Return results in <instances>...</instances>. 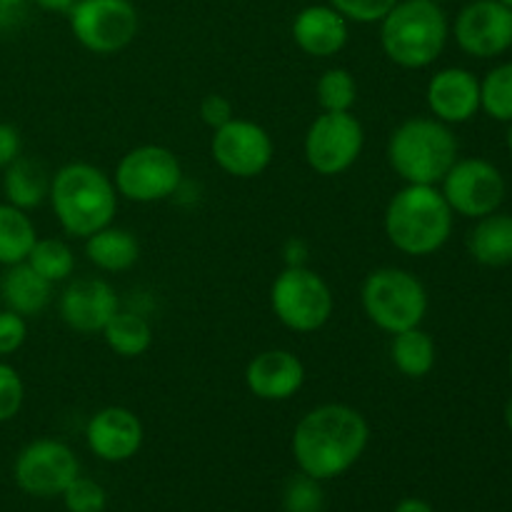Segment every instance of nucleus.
I'll use <instances>...</instances> for the list:
<instances>
[{"instance_id": "obj_1", "label": "nucleus", "mask_w": 512, "mask_h": 512, "mask_svg": "<svg viewBox=\"0 0 512 512\" xmlns=\"http://www.w3.org/2000/svg\"><path fill=\"white\" fill-rule=\"evenodd\" d=\"M370 443V425L360 410L345 403H325L305 413L293 430V458L300 473L333 480L348 473Z\"/></svg>"}, {"instance_id": "obj_2", "label": "nucleus", "mask_w": 512, "mask_h": 512, "mask_svg": "<svg viewBox=\"0 0 512 512\" xmlns=\"http://www.w3.org/2000/svg\"><path fill=\"white\" fill-rule=\"evenodd\" d=\"M60 228L73 238H90L113 223L118 190L110 175L90 163H68L50 178L48 193Z\"/></svg>"}, {"instance_id": "obj_3", "label": "nucleus", "mask_w": 512, "mask_h": 512, "mask_svg": "<svg viewBox=\"0 0 512 512\" xmlns=\"http://www.w3.org/2000/svg\"><path fill=\"white\" fill-rule=\"evenodd\" d=\"M383 225L395 250L425 258L448 243L453 233V208L438 185L405 183V188L390 198Z\"/></svg>"}, {"instance_id": "obj_4", "label": "nucleus", "mask_w": 512, "mask_h": 512, "mask_svg": "<svg viewBox=\"0 0 512 512\" xmlns=\"http://www.w3.org/2000/svg\"><path fill=\"white\" fill-rule=\"evenodd\" d=\"M448 43V18L435 0H398L380 20V45L405 70L433 65Z\"/></svg>"}, {"instance_id": "obj_5", "label": "nucleus", "mask_w": 512, "mask_h": 512, "mask_svg": "<svg viewBox=\"0 0 512 512\" xmlns=\"http://www.w3.org/2000/svg\"><path fill=\"white\" fill-rule=\"evenodd\" d=\"M458 160V140L438 118L403 120L388 138V163L410 185H438Z\"/></svg>"}, {"instance_id": "obj_6", "label": "nucleus", "mask_w": 512, "mask_h": 512, "mask_svg": "<svg viewBox=\"0 0 512 512\" xmlns=\"http://www.w3.org/2000/svg\"><path fill=\"white\" fill-rule=\"evenodd\" d=\"M365 315L383 333H403L418 328L428 313V290L410 270L378 268L368 273L360 288Z\"/></svg>"}, {"instance_id": "obj_7", "label": "nucleus", "mask_w": 512, "mask_h": 512, "mask_svg": "<svg viewBox=\"0 0 512 512\" xmlns=\"http://www.w3.org/2000/svg\"><path fill=\"white\" fill-rule=\"evenodd\" d=\"M270 308L275 318L293 333H315L330 320L335 298L323 275L308 265H285L270 288Z\"/></svg>"}, {"instance_id": "obj_8", "label": "nucleus", "mask_w": 512, "mask_h": 512, "mask_svg": "<svg viewBox=\"0 0 512 512\" xmlns=\"http://www.w3.org/2000/svg\"><path fill=\"white\" fill-rule=\"evenodd\" d=\"M113 183L130 203H160L180 190L183 165L165 145H138L120 158Z\"/></svg>"}, {"instance_id": "obj_9", "label": "nucleus", "mask_w": 512, "mask_h": 512, "mask_svg": "<svg viewBox=\"0 0 512 512\" xmlns=\"http://www.w3.org/2000/svg\"><path fill=\"white\" fill-rule=\"evenodd\" d=\"M65 15L75 40L95 55L120 53L140 28L138 10L130 0H75Z\"/></svg>"}, {"instance_id": "obj_10", "label": "nucleus", "mask_w": 512, "mask_h": 512, "mask_svg": "<svg viewBox=\"0 0 512 512\" xmlns=\"http://www.w3.org/2000/svg\"><path fill=\"white\" fill-rule=\"evenodd\" d=\"M365 145L363 123L348 113H320L310 123L303 140V153L310 168L325 178L343 175L358 163Z\"/></svg>"}, {"instance_id": "obj_11", "label": "nucleus", "mask_w": 512, "mask_h": 512, "mask_svg": "<svg viewBox=\"0 0 512 512\" xmlns=\"http://www.w3.org/2000/svg\"><path fill=\"white\" fill-rule=\"evenodd\" d=\"M80 475L73 450L53 438H40L25 445L13 465V478L23 493L33 498H55Z\"/></svg>"}, {"instance_id": "obj_12", "label": "nucleus", "mask_w": 512, "mask_h": 512, "mask_svg": "<svg viewBox=\"0 0 512 512\" xmlns=\"http://www.w3.org/2000/svg\"><path fill=\"white\" fill-rule=\"evenodd\" d=\"M210 155L223 173L250 180L263 175L275 158V145L268 130L253 120L233 118L213 130Z\"/></svg>"}, {"instance_id": "obj_13", "label": "nucleus", "mask_w": 512, "mask_h": 512, "mask_svg": "<svg viewBox=\"0 0 512 512\" xmlns=\"http://www.w3.org/2000/svg\"><path fill=\"white\" fill-rule=\"evenodd\" d=\"M443 190L453 213L465 218H485L498 213L505 200V178L493 163L480 158L455 160L443 180Z\"/></svg>"}, {"instance_id": "obj_14", "label": "nucleus", "mask_w": 512, "mask_h": 512, "mask_svg": "<svg viewBox=\"0 0 512 512\" xmlns=\"http://www.w3.org/2000/svg\"><path fill=\"white\" fill-rule=\"evenodd\" d=\"M455 40L473 58H495L512 48V8L500 0H473L455 20Z\"/></svg>"}, {"instance_id": "obj_15", "label": "nucleus", "mask_w": 512, "mask_h": 512, "mask_svg": "<svg viewBox=\"0 0 512 512\" xmlns=\"http://www.w3.org/2000/svg\"><path fill=\"white\" fill-rule=\"evenodd\" d=\"M120 310V298L113 285L103 278H80L63 290L58 313L63 323L75 333H103Z\"/></svg>"}, {"instance_id": "obj_16", "label": "nucleus", "mask_w": 512, "mask_h": 512, "mask_svg": "<svg viewBox=\"0 0 512 512\" xmlns=\"http://www.w3.org/2000/svg\"><path fill=\"white\" fill-rule=\"evenodd\" d=\"M145 430L138 415L120 405L98 410L85 425V443L95 458L105 463H125L138 455Z\"/></svg>"}, {"instance_id": "obj_17", "label": "nucleus", "mask_w": 512, "mask_h": 512, "mask_svg": "<svg viewBox=\"0 0 512 512\" xmlns=\"http://www.w3.org/2000/svg\"><path fill=\"white\" fill-rule=\"evenodd\" d=\"M305 383V365L295 353L283 348L263 350L245 368V385L250 395L268 403L290 400Z\"/></svg>"}, {"instance_id": "obj_18", "label": "nucleus", "mask_w": 512, "mask_h": 512, "mask_svg": "<svg viewBox=\"0 0 512 512\" xmlns=\"http://www.w3.org/2000/svg\"><path fill=\"white\" fill-rule=\"evenodd\" d=\"M425 98L440 123H468L480 110V80L465 68H443L430 78Z\"/></svg>"}, {"instance_id": "obj_19", "label": "nucleus", "mask_w": 512, "mask_h": 512, "mask_svg": "<svg viewBox=\"0 0 512 512\" xmlns=\"http://www.w3.org/2000/svg\"><path fill=\"white\" fill-rule=\"evenodd\" d=\"M348 23L333 5H308L293 20V40L305 55L333 58L348 43Z\"/></svg>"}, {"instance_id": "obj_20", "label": "nucleus", "mask_w": 512, "mask_h": 512, "mask_svg": "<svg viewBox=\"0 0 512 512\" xmlns=\"http://www.w3.org/2000/svg\"><path fill=\"white\" fill-rule=\"evenodd\" d=\"M0 298L8 310L23 315V318H33L50 305L53 283L35 273L28 263L8 265L3 280H0Z\"/></svg>"}, {"instance_id": "obj_21", "label": "nucleus", "mask_w": 512, "mask_h": 512, "mask_svg": "<svg viewBox=\"0 0 512 512\" xmlns=\"http://www.w3.org/2000/svg\"><path fill=\"white\" fill-rule=\"evenodd\" d=\"M85 255L95 268L105 270V273H123L138 263L140 243L130 230L110 223L85 238Z\"/></svg>"}, {"instance_id": "obj_22", "label": "nucleus", "mask_w": 512, "mask_h": 512, "mask_svg": "<svg viewBox=\"0 0 512 512\" xmlns=\"http://www.w3.org/2000/svg\"><path fill=\"white\" fill-rule=\"evenodd\" d=\"M468 250L480 265L503 268L512 263V215L490 213L478 218V225L470 230Z\"/></svg>"}, {"instance_id": "obj_23", "label": "nucleus", "mask_w": 512, "mask_h": 512, "mask_svg": "<svg viewBox=\"0 0 512 512\" xmlns=\"http://www.w3.org/2000/svg\"><path fill=\"white\" fill-rule=\"evenodd\" d=\"M3 193L5 203L25 210V213L38 208L50 193L48 170H45L43 163H38V160L20 155V158H15L13 163L5 168Z\"/></svg>"}, {"instance_id": "obj_24", "label": "nucleus", "mask_w": 512, "mask_h": 512, "mask_svg": "<svg viewBox=\"0 0 512 512\" xmlns=\"http://www.w3.org/2000/svg\"><path fill=\"white\" fill-rule=\"evenodd\" d=\"M390 360L395 370L410 380H420L433 373L435 360H438V348H435L433 335L425 333L423 328H410L403 333L393 335L390 343Z\"/></svg>"}, {"instance_id": "obj_25", "label": "nucleus", "mask_w": 512, "mask_h": 512, "mask_svg": "<svg viewBox=\"0 0 512 512\" xmlns=\"http://www.w3.org/2000/svg\"><path fill=\"white\" fill-rule=\"evenodd\" d=\"M38 240L33 220L28 213L10 203H0V265L25 263Z\"/></svg>"}, {"instance_id": "obj_26", "label": "nucleus", "mask_w": 512, "mask_h": 512, "mask_svg": "<svg viewBox=\"0 0 512 512\" xmlns=\"http://www.w3.org/2000/svg\"><path fill=\"white\" fill-rule=\"evenodd\" d=\"M108 348L120 358H140L153 345V328L148 320L130 310H118L103 328Z\"/></svg>"}, {"instance_id": "obj_27", "label": "nucleus", "mask_w": 512, "mask_h": 512, "mask_svg": "<svg viewBox=\"0 0 512 512\" xmlns=\"http://www.w3.org/2000/svg\"><path fill=\"white\" fill-rule=\"evenodd\" d=\"M25 263L43 275L48 283H63L73 275L75 270V253L65 240L58 238H38L35 240L33 250H30Z\"/></svg>"}, {"instance_id": "obj_28", "label": "nucleus", "mask_w": 512, "mask_h": 512, "mask_svg": "<svg viewBox=\"0 0 512 512\" xmlns=\"http://www.w3.org/2000/svg\"><path fill=\"white\" fill-rule=\"evenodd\" d=\"M315 98L323 113H348L358 103V83L345 68H330L315 85Z\"/></svg>"}, {"instance_id": "obj_29", "label": "nucleus", "mask_w": 512, "mask_h": 512, "mask_svg": "<svg viewBox=\"0 0 512 512\" xmlns=\"http://www.w3.org/2000/svg\"><path fill=\"white\" fill-rule=\"evenodd\" d=\"M480 108L500 123L512 120V63L490 70L480 83Z\"/></svg>"}, {"instance_id": "obj_30", "label": "nucleus", "mask_w": 512, "mask_h": 512, "mask_svg": "<svg viewBox=\"0 0 512 512\" xmlns=\"http://www.w3.org/2000/svg\"><path fill=\"white\" fill-rule=\"evenodd\" d=\"M325 493L320 480L298 473L285 483L283 510L285 512H323Z\"/></svg>"}, {"instance_id": "obj_31", "label": "nucleus", "mask_w": 512, "mask_h": 512, "mask_svg": "<svg viewBox=\"0 0 512 512\" xmlns=\"http://www.w3.org/2000/svg\"><path fill=\"white\" fill-rule=\"evenodd\" d=\"M60 498H63L68 512H103L108 505V493H105L103 485L95 483L93 478H85V475H78Z\"/></svg>"}, {"instance_id": "obj_32", "label": "nucleus", "mask_w": 512, "mask_h": 512, "mask_svg": "<svg viewBox=\"0 0 512 512\" xmlns=\"http://www.w3.org/2000/svg\"><path fill=\"white\" fill-rule=\"evenodd\" d=\"M25 403V385L18 370L8 363H0V423L18 418Z\"/></svg>"}, {"instance_id": "obj_33", "label": "nucleus", "mask_w": 512, "mask_h": 512, "mask_svg": "<svg viewBox=\"0 0 512 512\" xmlns=\"http://www.w3.org/2000/svg\"><path fill=\"white\" fill-rule=\"evenodd\" d=\"M395 3L398 0H328V5H333L340 15L363 25L380 23Z\"/></svg>"}, {"instance_id": "obj_34", "label": "nucleus", "mask_w": 512, "mask_h": 512, "mask_svg": "<svg viewBox=\"0 0 512 512\" xmlns=\"http://www.w3.org/2000/svg\"><path fill=\"white\" fill-rule=\"evenodd\" d=\"M25 338H28V323H25L23 315L8 308L0 310V358L18 353Z\"/></svg>"}, {"instance_id": "obj_35", "label": "nucleus", "mask_w": 512, "mask_h": 512, "mask_svg": "<svg viewBox=\"0 0 512 512\" xmlns=\"http://www.w3.org/2000/svg\"><path fill=\"white\" fill-rule=\"evenodd\" d=\"M198 113H200V120H203V123L213 130L223 128L225 123H230V120L235 118L233 103H230V100L220 93L205 95L198 105Z\"/></svg>"}, {"instance_id": "obj_36", "label": "nucleus", "mask_w": 512, "mask_h": 512, "mask_svg": "<svg viewBox=\"0 0 512 512\" xmlns=\"http://www.w3.org/2000/svg\"><path fill=\"white\" fill-rule=\"evenodd\" d=\"M20 150H23V140H20L18 128L10 123H0V170L20 158Z\"/></svg>"}, {"instance_id": "obj_37", "label": "nucleus", "mask_w": 512, "mask_h": 512, "mask_svg": "<svg viewBox=\"0 0 512 512\" xmlns=\"http://www.w3.org/2000/svg\"><path fill=\"white\" fill-rule=\"evenodd\" d=\"M28 0H0V28H13L23 20Z\"/></svg>"}, {"instance_id": "obj_38", "label": "nucleus", "mask_w": 512, "mask_h": 512, "mask_svg": "<svg viewBox=\"0 0 512 512\" xmlns=\"http://www.w3.org/2000/svg\"><path fill=\"white\" fill-rule=\"evenodd\" d=\"M285 265L288 268H295V265H305V258H308V245H305V240L300 238H290L288 243H285Z\"/></svg>"}, {"instance_id": "obj_39", "label": "nucleus", "mask_w": 512, "mask_h": 512, "mask_svg": "<svg viewBox=\"0 0 512 512\" xmlns=\"http://www.w3.org/2000/svg\"><path fill=\"white\" fill-rule=\"evenodd\" d=\"M395 512H435L433 505L423 498H403L395 505Z\"/></svg>"}, {"instance_id": "obj_40", "label": "nucleus", "mask_w": 512, "mask_h": 512, "mask_svg": "<svg viewBox=\"0 0 512 512\" xmlns=\"http://www.w3.org/2000/svg\"><path fill=\"white\" fill-rule=\"evenodd\" d=\"M30 3H35L45 13H68L75 0H30Z\"/></svg>"}, {"instance_id": "obj_41", "label": "nucleus", "mask_w": 512, "mask_h": 512, "mask_svg": "<svg viewBox=\"0 0 512 512\" xmlns=\"http://www.w3.org/2000/svg\"><path fill=\"white\" fill-rule=\"evenodd\" d=\"M505 425H508L510 433H512V395H510L508 405H505Z\"/></svg>"}, {"instance_id": "obj_42", "label": "nucleus", "mask_w": 512, "mask_h": 512, "mask_svg": "<svg viewBox=\"0 0 512 512\" xmlns=\"http://www.w3.org/2000/svg\"><path fill=\"white\" fill-rule=\"evenodd\" d=\"M508 150H510V155H512V120H510V128H508Z\"/></svg>"}, {"instance_id": "obj_43", "label": "nucleus", "mask_w": 512, "mask_h": 512, "mask_svg": "<svg viewBox=\"0 0 512 512\" xmlns=\"http://www.w3.org/2000/svg\"><path fill=\"white\" fill-rule=\"evenodd\" d=\"M503 5H508V8H512V0H500Z\"/></svg>"}, {"instance_id": "obj_44", "label": "nucleus", "mask_w": 512, "mask_h": 512, "mask_svg": "<svg viewBox=\"0 0 512 512\" xmlns=\"http://www.w3.org/2000/svg\"><path fill=\"white\" fill-rule=\"evenodd\" d=\"M510 375H512V355H510Z\"/></svg>"}, {"instance_id": "obj_45", "label": "nucleus", "mask_w": 512, "mask_h": 512, "mask_svg": "<svg viewBox=\"0 0 512 512\" xmlns=\"http://www.w3.org/2000/svg\"><path fill=\"white\" fill-rule=\"evenodd\" d=\"M435 3H448V0H435Z\"/></svg>"}]
</instances>
